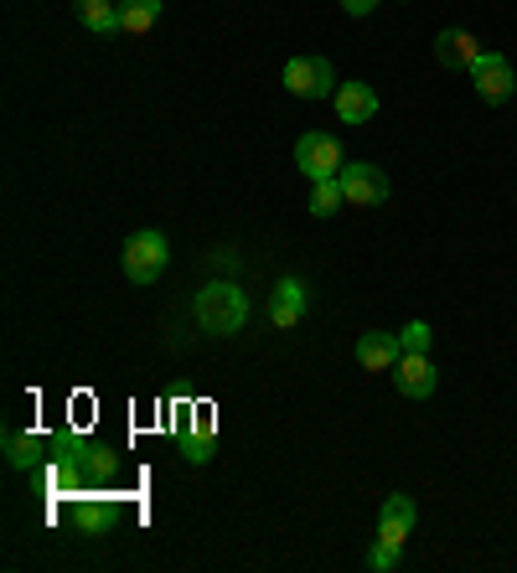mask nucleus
<instances>
[{"label": "nucleus", "mask_w": 517, "mask_h": 573, "mask_svg": "<svg viewBox=\"0 0 517 573\" xmlns=\"http://www.w3.org/2000/svg\"><path fill=\"white\" fill-rule=\"evenodd\" d=\"M191 310H197V326H202L207 337H233L249 321V295L233 279H212L207 289H197Z\"/></svg>", "instance_id": "nucleus-1"}, {"label": "nucleus", "mask_w": 517, "mask_h": 573, "mask_svg": "<svg viewBox=\"0 0 517 573\" xmlns=\"http://www.w3.org/2000/svg\"><path fill=\"white\" fill-rule=\"evenodd\" d=\"M166 264H172V243H166V233L145 228V233H135L130 243H124V274H130L135 285H155V279L166 274Z\"/></svg>", "instance_id": "nucleus-2"}, {"label": "nucleus", "mask_w": 517, "mask_h": 573, "mask_svg": "<svg viewBox=\"0 0 517 573\" xmlns=\"http://www.w3.org/2000/svg\"><path fill=\"white\" fill-rule=\"evenodd\" d=\"M295 166L306 170L310 181H331V176H342V166H346L342 140H337V135H321V130L300 135V140H295Z\"/></svg>", "instance_id": "nucleus-3"}, {"label": "nucleus", "mask_w": 517, "mask_h": 573, "mask_svg": "<svg viewBox=\"0 0 517 573\" xmlns=\"http://www.w3.org/2000/svg\"><path fill=\"white\" fill-rule=\"evenodd\" d=\"M285 88L295 99H327V93H337V73H331L327 57H290L285 63Z\"/></svg>", "instance_id": "nucleus-4"}, {"label": "nucleus", "mask_w": 517, "mask_h": 573, "mask_svg": "<svg viewBox=\"0 0 517 573\" xmlns=\"http://www.w3.org/2000/svg\"><path fill=\"white\" fill-rule=\"evenodd\" d=\"M342 191H346V207H383L388 202V176L367 161H346L342 166Z\"/></svg>", "instance_id": "nucleus-5"}, {"label": "nucleus", "mask_w": 517, "mask_h": 573, "mask_svg": "<svg viewBox=\"0 0 517 573\" xmlns=\"http://www.w3.org/2000/svg\"><path fill=\"white\" fill-rule=\"evenodd\" d=\"M471 84H476V93H482L486 103H507L517 88L513 63H507L502 52H482V57L471 63Z\"/></svg>", "instance_id": "nucleus-6"}, {"label": "nucleus", "mask_w": 517, "mask_h": 573, "mask_svg": "<svg viewBox=\"0 0 517 573\" xmlns=\"http://www.w3.org/2000/svg\"><path fill=\"white\" fill-rule=\"evenodd\" d=\"M435 362H430V352H404L394 362V388L404 393V398H430L435 393Z\"/></svg>", "instance_id": "nucleus-7"}, {"label": "nucleus", "mask_w": 517, "mask_h": 573, "mask_svg": "<svg viewBox=\"0 0 517 573\" xmlns=\"http://www.w3.org/2000/svg\"><path fill=\"white\" fill-rule=\"evenodd\" d=\"M306 305H310L306 279L285 274V279L275 285V300H270V321H275V331H290V326L306 321Z\"/></svg>", "instance_id": "nucleus-8"}, {"label": "nucleus", "mask_w": 517, "mask_h": 573, "mask_svg": "<svg viewBox=\"0 0 517 573\" xmlns=\"http://www.w3.org/2000/svg\"><path fill=\"white\" fill-rule=\"evenodd\" d=\"M414 496H388L383 502V511H378V542H388V548H398L404 553V542H409V532H414Z\"/></svg>", "instance_id": "nucleus-9"}, {"label": "nucleus", "mask_w": 517, "mask_h": 573, "mask_svg": "<svg viewBox=\"0 0 517 573\" xmlns=\"http://www.w3.org/2000/svg\"><path fill=\"white\" fill-rule=\"evenodd\" d=\"M476 57H482V42H476L471 32H461V26H450V32L435 36V63H440V68H465L471 73Z\"/></svg>", "instance_id": "nucleus-10"}, {"label": "nucleus", "mask_w": 517, "mask_h": 573, "mask_svg": "<svg viewBox=\"0 0 517 573\" xmlns=\"http://www.w3.org/2000/svg\"><path fill=\"white\" fill-rule=\"evenodd\" d=\"M331 99H337V119H342V124H367V119L378 114V93L362 84V78L358 84H337Z\"/></svg>", "instance_id": "nucleus-11"}, {"label": "nucleus", "mask_w": 517, "mask_h": 573, "mask_svg": "<svg viewBox=\"0 0 517 573\" xmlns=\"http://www.w3.org/2000/svg\"><path fill=\"white\" fill-rule=\"evenodd\" d=\"M68 522L78 527V532H109L114 527V496H73L68 506Z\"/></svg>", "instance_id": "nucleus-12"}, {"label": "nucleus", "mask_w": 517, "mask_h": 573, "mask_svg": "<svg viewBox=\"0 0 517 573\" xmlns=\"http://www.w3.org/2000/svg\"><path fill=\"white\" fill-rule=\"evenodd\" d=\"M404 356V346H398L394 331H362L358 341V362L367 372H394V362Z\"/></svg>", "instance_id": "nucleus-13"}, {"label": "nucleus", "mask_w": 517, "mask_h": 573, "mask_svg": "<svg viewBox=\"0 0 517 573\" xmlns=\"http://www.w3.org/2000/svg\"><path fill=\"white\" fill-rule=\"evenodd\" d=\"M6 460H11V471H32V465L52 460V439H42V434H6Z\"/></svg>", "instance_id": "nucleus-14"}, {"label": "nucleus", "mask_w": 517, "mask_h": 573, "mask_svg": "<svg viewBox=\"0 0 517 573\" xmlns=\"http://www.w3.org/2000/svg\"><path fill=\"white\" fill-rule=\"evenodd\" d=\"M78 21H84L94 36L124 32V26H120V5H114V0H78Z\"/></svg>", "instance_id": "nucleus-15"}, {"label": "nucleus", "mask_w": 517, "mask_h": 573, "mask_svg": "<svg viewBox=\"0 0 517 573\" xmlns=\"http://www.w3.org/2000/svg\"><path fill=\"white\" fill-rule=\"evenodd\" d=\"M161 21V0H120V26L130 36H145Z\"/></svg>", "instance_id": "nucleus-16"}, {"label": "nucleus", "mask_w": 517, "mask_h": 573, "mask_svg": "<svg viewBox=\"0 0 517 573\" xmlns=\"http://www.w3.org/2000/svg\"><path fill=\"white\" fill-rule=\"evenodd\" d=\"M84 481L88 486H109V481H120V455L103 450V444H94L88 460H84Z\"/></svg>", "instance_id": "nucleus-17"}, {"label": "nucleus", "mask_w": 517, "mask_h": 573, "mask_svg": "<svg viewBox=\"0 0 517 573\" xmlns=\"http://www.w3.org/2000/svg\"><path fill=\"white\" fill-rule=\"evenodd\" d=\"M346 207V191H342V181L331 176V181H316L310 186V212L316 218H331V212H342Z\"/></svg>", "instance_id": "nucleus-18"}, {"label": "nucleus", "mask_w": 517, "mask_h": 573, "mask_svg": "<svg viewBox=\"0 0 517 573\" xmlns=\"http://www.w3.org/2000/svg\"><path fill=\"white\" fill-rule=\"evenodd\" d=\"M430 341H435L430 321H409L398 331V346H404V352H430Z\"/></svg>", "instance_id": "nucleus-19"}, {"label": "nucleus", "mask_w": 517, "mask_h": 573, "mask_svg": "<svg viewBox=\"0 0 517 573\" xmlns=\"http://www.w3.org/2000/svg\"><path fill=\"white\" fill-rule=\"evenodd\" d=\"M182 455H187L191 465H207V460H212V434H202V429L187 434V439H182Z\"/></svg>", "instance_id": "nucleus-20"}, {"label": "nucleus", "mask_w": 517, "mask_h": 573, "mask_svg": "<svg viewBox=\"0 0 517 573\" xmlns=\"http://www.w3.org/2000/svg\"><path fill=\"white\" fill-rule=\"evenodd\" d=\"M367 563H373V569H378V573L398 569V548H388V542H378V548H373V553H367Z\"/></svg>", "instance_id": "nucleus-21"}, {"label": "nucleus", "mask_w": 517, "mask_h": 573, "mask_svg": "<svg viewBox=\"0 0 517 573\" xmlns=\"http://www.w3.org/2000/svg\"><path fill=\"white\" fill-rule=\"evenodd\" d=\"M383 0H342V11L346 16H367V11H378Z\"/></svg>", "instance_id": "nucleus-22"}]
</instances>
